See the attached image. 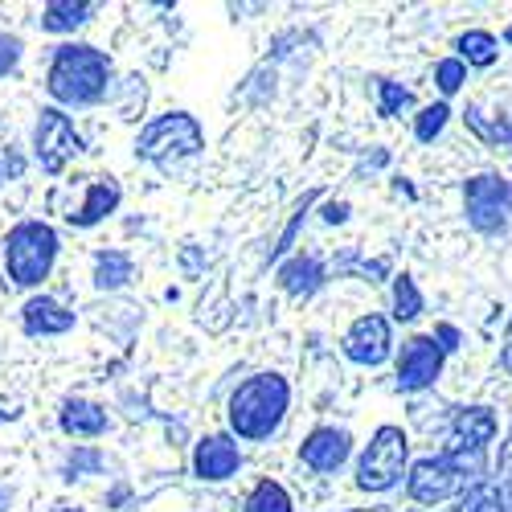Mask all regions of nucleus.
I'll use <instances>...</instances> for the list:
<instances>
[{
  "label": "nucleus",
  "instance_id": "39",
  "mask_svg": "<svg viewBox=\"0 0 512 512\" xmlns=\"http://www.w3.org/2000/svg\"><path fill=\"white\" fill-rule=\"evenodd\" d=\"M353 512H394V508H386V504H381V508H353Z\"/></svg>",
  "mask_w": 512,
  "mask_h": 512
},
{
  "label": "nucleus",
  "instance_id": "11",
  "mask_svg": "<svg viewBox=\"0 0 512 512\" xmlns=\"http://www.w3.org/2000/svg\"><path fill=\"white\" fill-rule=\"evenodd\" d=\"M349 455H353V435L345 426H316V431H308V439L300 443V463L316 476L340 472V467L349 463Z\"/></svg>",
  "mask_w": 512,
  "mask_h": 512
},
{
  "label": "nucleus",
  "instance_id": "27",
  "mask_svg": "<svg viewBox=\"0 0 512 512\" xmlns=\"http://www.w3.org/2000/svg\"><path fill=\"white\" fill-rule=\"evenodd\" d=\"M103 472V455L95 447H74L62 463V480H82V476H99Z\"/></svg>",
  "mask_w": 512,
  "mask_h": 512
},
{
  "label": "nucleus",
  "instance_id": "41",
  "mask_svg": "<svg viewBox=\"0 0 512 512\" xmlns=\"http://www.w3.org/2000/svg\"><path fill=\"white\" fill-rule=\"evenodd\" d=\"M0 185H5V164H0Z\"/></svg>",
  "mask_w": 512,
  "mask_h": 512
},
{
  "label": "nucleus",
  "instance_id": "1",
  "mask_svg": "<svg viewBox=\"0 0 512 512\" xmlns=\"http://www.w3.org/2000/svg\"><path fill=\"white\" fill-rule=\"evenodd\" d=\"M115 66L91 41H62L50 54L46 91L58 107H95L111 91Z\"/></svg>",
  "mask_w": 512,
  "mask_h": 512
},
{
  "label": "nucleus",
  "instance_id": "8",
  "mask_svg": "<svg viewBox=\"0 0 512 512\" xmlns=\"http://www.w3.org/2000/svg\"><path fill=\"white\" fill-rule=\"evenodd\" d=\"M467 488H472V480H467L447 455H426V459L410 463V472H406V496L426 508H439L443 500L463 496Z\"/></svg>",
  "mask_w": 512,
  "mask_h": 512
},
{
  "label": "nucleus",
  "instance_id": "22",
  "mask_svg": "<svg viewBox=\"0 0 512 512\" xmlns=\"http://www.w3.org/2000/svg\"><path fill=\"white\" fill-rule=\"evenodd\" d=\"M455 512H512V496L496 484V480H480L459 496Z\"/></svg>",
  "mask_w": 512,
  "mask_h": 512
},
{
  "label": "nucleus",
  "instance_id": "34",
  "mask_svg": "<svg viewBox=\"0 0 512 512\" xmlns=\"http://www.w3.org/2000/svg\"><path fill=\"white\" fill-rule=\"evenodd\" d=\"M496 467H500V472H512V431H508V439H504V447H500Z\"/></svg>",
  "mask_w": 512,
  "mask_h": 512
},
{
  "label": "nucleus",
  "instance_id": "10",
  "mask_svg": "<svg viewBox=\"0 0 512 512\" xmlns=\"http://www.w3.org/2000/svg\"><path fill=\"white\" fill-rule=\"evenodd\" d=\"M340 353H345L353 365L361 369H377V365H386L390 353H394V328L386 316H377V312H365L349 324L345 340H340Z\"/></svg>",
  "mask_w": 512,
  "mask_h": 512
},
{
  "label": "nucleus",
  "instance_id": "26",
  "mask_svg": "<svg viewBox=\"0 0 512 512\" xmlns=\"http://www.w3.org/2000/svg\"><path fill=\"white\" fill-rule=\"evenodd\" d=\"M451 123V107L439 99V103H426L418 115H414V140L418 144H435L443 136V127Z\"/></svg>",
  "mask_w": 512,
  "mask_h": 512
},
{
  "label": "nucleus",
  "instance_id": "23",
  "mask_svg": "<svg viewBox=\"0 0 512 512\" xmlns=\"http://www.w3.org/2000/svg\"><path fill=\"white\" fill-rule=\"evenodd\" d=\"M242 512H295V500L279 480H259L242 500Z\"/></svg>",
  "mask_w": 512,
  "mask_h": 512
},
{
  "label": "nucleus",
  "instance_id": "20",
  "mask_svg": "<svg viewBox=\"0 0 512 512\" xmlns=\"http://www.w3.org/2000/svg\"><path fill=\"white\" fill-rule=\"evenodd\" d=\"M451 50H455V58H459L463 66L488 70V66H496V58H500V41H496L488 29H467V33L455 37Z\"/></svg>",
  "mask_w": 512,
  "mask_h": 512
},
{
  "label": "nucleus",
  "instance_id": "9",
  "mask_svg": "<svg viewBox=\"0 0 512 512\" xmlns=\"http://www.w3.org/2000/svg\"><path fill=\"white\" fill-rule=\"evenodd\" d=\"M443 365H447V353H443V345L431 332L410 336L402 345V353H398V390L402 394L431 390L435 381L443 377Z\"/></svg>",
  "mask_w": 512,
  "mask_h": 512
},
{
  "label": "nucleus",
  "instance_id": "29",
  "mask_svg": "<svg viewBox=\"0 0 512 512\" xmlns=\"http://www.w3.org/2000/svg\"><path fill=\"white\" fill-rule=\"evenodd\" d=\"M316 197H320V193H304V201H300V205H295V218L287 222L283 238L275 242V250H271V259H279V254H287V250L295 246V234H300V226H304V218H308V209L316 205Z\"/></svg>",
  "mask_w": 512,
  "mask_h": 512
},
{
  "label": "nucleus",
  "instance_id": "33",
  "mask_svg": "<svg viewBox=\"0 0 512 512\" xmlns=\"http://www.w3.org/2000/svg\"><path fill=\"white\" fill-rule=\"evenodd\" d=\"M320 218H324L328 226H345V222H349V201H328Z\"/></svg>",
  "mask_w": 512,
  "mask_h": 512
},
{
  "label": "nucleus",
  "instance_id": "31",
  "mask_svg": "<svg viewBox=\"0 0 512 512\" xmlns=\"http://www.w3.org/2000/svg\"><path fill=\"white\" fill-rule=\"evenodd\" d=\"M21 54H25L21 37H13V33L0 29V78H9V74L21 66Z\"/></svg>",
  "mask_w": 512,
  "mask_h": 512
},
{
  "label": "nucleus",
  "instance_id": "12",
  "mask_svg": "<svg viewBox=\"0 0 512 512\" xmlns=\"http://www.w3.org/2000/svg\"><path fill=\"white\" fill-rule=\"evenodd\" d=\"M242 467V447L234 435H205L193 447V476L201 484H226Z\"/></svg>",
  "mask_w": 512,
  "mask_h": 512
},
{
  "label": "nucleus",
  "instance_id": "5",
  "mask_svg": "<svg viewBox=\"0 0 512 512\" xmlns=\"http://www.w3.org/2000/svg\"><path fill=\"white\" fill-rule=\"evenodd\" d=\"M406 472H410V435L402 431V426H377L373 439L361 451V459H357L353 484L361 492L381 496V492L398 488Z\"/></svg>",
  "mask_w": 512,
  "mask_h": 512
},
{
  "label": "nucleus",
  "instance_id": "4",
  "mask_svg": "<svg viewBox=\"0 0 512 512\" xmlns=\"http://www.w3.org/2000/svg\"><path fill=\"white\" fill-rule=\"evenodd\" d=\"M201 148H205L201 123H197L189 111H168V115L152 119L144 132H140V140H136V160H148V164L160 168V173H168V168L193 160Z\"/></svg>",
  "mask_w": 512,
  "mask_h": 512
},
{
  "label": "nucleus",
  "instance_id": "21",
  "mask_svg": "<svg viewBox=\"0 0 512 512\" xmlns=\"http://www.w3.org/2000/svg\"><path fill=\"white\" fill-rule=\"evenodd\" d=\"M95 291H119L136 279V263L127 250H99L95 254Z\"/></svg>",
  "mask_w": 512,
  "mask_h": 512
},
{
  "label": "nucleus",
  "instance_id": "35",
  "mask_svg": "<svg viewBox=\"0 0 512 512\" xmlns=\"http://www.w3.org/2000/svg\"><path fill=\"white\" fill-rule=\"evenodd\" d=\"M500 369L512 377V340H504V349H500Z\"/></svg>",
  "mask_w": 512,
  "mask_h": 512
},
{
  "label": "nucleus",
  "instance_id": "40",
  "mask_svg": "<svg viewBox=\"0 0 512 512\" xmlns=\"http://www.w3.org/2000/svg\"><path fill=\"white\" fill-rule=\"evenodd\" d=\"M504 41H508V46H512V25H508V29H504Z\"/></svg>",
  "mask_w": 512,
  "mask_h": 512
},
{
  "label": "nucleus",
  "instance_id": "3",
  "mask_svg": "<svg viewBox=\"0 0 512 512\" xmlns=\"http://www.w3.org/2000/svg\"><path fill=\"white\" fill-rule=\"evenodd\" d=\"M58 230L46 222H17L5 238V275L13 287H41L58 263Z\"/></svg>",
  "mask_w": 512,
  "mask_h": 512
},
{
  "label": "nucleus",
  "instance_id": "6",
  "mask_svg": "<svg viewBox=\"0 0 512 512\" xmlns=\"http://www.w3.org/2000/svg\"><path fill=\"white\" fill-rule=\"evenodd\" d=\"M463 218L476 234L496 238L512 226V181L500 173H476L463 181Z\"/></svg>",
  "mask_w": 512,
  "mask_h": 512
},
{
  "label": "nucleus",
  "instance_id": "7",
  "mask_svg": "<svg viewBox=\"0 0 512 512\" xmlns=\"http://www.w3.org/2000/svg\"><path fill=\"white\" fill-rule=\"evenodd\" d=\"M82 152V136L74 119L62 107H41L37 111V127H33V156L41 164V173L62 177L66 164Z\"/></svg>",
  "mask_w": 512,
  "mask_h": 512
},
{
  "label": "nucleus",
  "instance_id": "28",
  "mask_svg": "<svg viewBox=\"0 0 512 512\" xmlns=\"http://www.w3.org/2000/svg\"><path fill=\"white\" fill-rule=\"evenodd\" d=\"M463 82H467V66H463L455 54L443 58V62H435V87H439L443 95H459Z\"/></svg>",
  "mask_w": 512,
  "mask_h": 512
},
{
  "label": "nucleus",
  "instance_id": "16",
  "mask_svg": "<svg viewBox=\"0 0 512 512\" xmlns=\"http://www.w3.org/2000/svg\"><path fill=\"white\" fill-rule=\"evenodd\" d=\"M328 283V267L316 254H291V259L279 267V287L291 295V300H312V295Z\"/></svg>",
  "mask_w": 512,
  "mask_h": 512
},
{
  "label": "nucleus",
  "instance_id": "36",
  "mask_svg": "<svg viewBox=\"0 0 512 512\" xmlns=\"http://www.w3.org/2000/svg\"><path fill=\"white\" fill-rule=\"evenodd\" d=\"M13 418H21V410L9 406V402H0V422H13Z\"/></svg>",
  "mask_w": 512,
  "mask_h": 512
},
{
  "label": "nucleus",
  "instance_id": "38",
  "mask_svg": "<svg viewBox=\"0 0 512 512\" xmlns=\"http://www.w3.org/2000/svg\"><path fill=\"white\" fill-rule=\"evenodd\" d=\"M50 512H82V508H74V504H54Z\"/></svg>",
  "mask_w": 512,
  "mask_h": 512
},
{
  "label": "nucleus",
  "instance_id": "25",
  "mask_svg": "<svg viewBox=\"0 0 512 512\" xmlns=\"http://www.w3.org/2000/svg\"><path fill=\"white\" fill-rule=\"evenodd\" d=\"M410 107H414L410 87H402V82H394V78H377V115L381 119H398Z\"/></svg>",
  "mask_w": 512,
  "mask_h": 512
},
{
  "label": "nucleus",
  "instance_id": "42",
  "mask_svg": "<svg viewBox=\"0 0 512 512\" xmlns=\"http://www.w3.org/2000/svg\"><path fill=\"white\" fill-rule=\"evenodd\" d=\"M508 340H512V320H508Z\"/></svg>",
  "mask_w": 512,
  "mask_h": 512
},
{
  "label": "nucleus",
  "instance_id": "2",
  "mask_svg": "<svg viewBox=\"0 0 512 512\" xmlns=\"http://www.w3.org/2000/svg\"><path fill=\"white\" fill-rule=\"evenodd\" d=\"M287 410H291L287 377L275 373V369L254 373V377H246L242 386L230 394V410H226L230 435L242 439V443H263V439H271L283 426Z\"/></svg>",
  "mask_w": 512,
  "mask_h": 512
},
{
  "label": "nucleus",
  "instance_id": "30",
  "mask_svg": "<svg viewBox=\"0 0 512 512\" xmlns=\"http://www.w3.org/2000/svg\"><path fill=\"white\" fill-rule=\"evenodd\" d=\"M340 267H349V271H357L365 283H381V279H390V263L386 259H361V254H349Z\"/></svg>",
  "mask_w": 512,
  "mask_h": 512
},
{
  "label": "nucleus",
  "instance_id": "32",
  "mask_svg": "<svg viewBox=\"0 0 512 512\" xmlns=\"http://www.w3.org/2000/svg\"><path fill=\"white\" fill-rule=\"evenodd\" d=\"M431 336H435L439 345H443V353H455V349H459V340H463L455 324H435V332H431Z\"/></svg>",
  "mask_w": 512,
  "mask_h": 512
},
{
  "label": "nucleus",
  "instance_id": "37",
  "mask_svg": "<svg viewBox=\"0 0 512 512\" xmlns=\"http://www.w3.org/2000/svg\"><path fill=\"white\" fill-rule=\"evenodd\" d=\"M9 504H13V488L0 484V512H9Z\"/></svg>",
  "mask_w": 512,
  "mask_h": 512
},
{
  "label": "nucleus",
  "instance_id": "24",
  "mask_svg": "<svg viewBox=\"0 0 512 512\" xmlns=\"http://www.w3.org/2000/svg\"><path fill=\"white\" fill-rule=\"evenodd\" d=\"M394 320L398 324H414L418 316H422V308H426V300H422V291H418V283H414V275H394Z\"/></svg>",
  "mask_w": 512,
  "mask_h": 512
},
{
  "label": "nucleus",
  "instance_id": "17",
  "mask_svg": "<svg viewBox=\"0 0 512 512\" xmlns=\"http://www.w3.org/2000/svg\"><path fill=\"white\" fill-rule=\"evenodd\" d=\"M500 422L492 414V406H459L455 418H451V443H463V447H476V451H488V443L496 439Z\"/></svg>",
  "mask_w": 512,
  "mask_h": 512
},
{
  "label": "nucleus",
  "instance_id": "19",
  "mask_svg": "<svg viewBox=\"0 0 512 512\" xmlns=\"http://www.w3.org/2000/svg\"><path fill=\"white\" fill-rule=\"evenodd\" d=\"M91 17H95V5H87V0H50V5L41 9L37 25H41V33H74Z\"/></svg>",
  "mask_w": 512,
  "mask_h": 512
},
{
  "label": "nucleus",
  "instance_id": "14",
  "mask_svg": "<svg viewBox=\"0 0 512 512\" xmlns=\"http://www.w3.org/2000/svg\"><path fill=\"white\" fill-rule=\"evenodd\" d=\"M21 328L25 336H66L74 328V312L54 295H29L21 308Z\"/></svg>",
  "mask_w": 512,
  "mask_h": 512
},
{
  "label": "nucleus",
  "instance_id": "13",
  "mask_svg": "<svg viewBox=\"0 0 512 512\" xmlns=\"http://www.w3.org/2000/svg\"><path fill=\"white\" fill-rule=\"evenodd\" d=\"M119 201H123V189H119L115 177H91L87 189H82V201L66 213V222L74 230H91V226L111 218V213L119 209Z\"/></svg>",
  "mask_w": 512,
  "mask_h": 512
},
{
  "label": "nucleus",
  "instance_id": "15",
  "mask_svg": "<svg viewBox=\"0 0 512 512\" xmlns=\"http://www.w3.org/2000/svg\"><path fill=\"white\" fill-rule=\"evenodd\" d=\"M58 426H62V435H70V439H103L111 431V414L99 402L66 398L58 406Z\"/></svg>",
  "mask_w": 512,
  "mask_h": 512
},
{
  "label": "nucleus",
  "instance_id": "18",
  "mask_svg": "<svg viewBox=\"0 0 512 512\" xmlns=\"http://www.w3.org/2000/svg\"><path fill=\"white\" fill-rule=\"evenodd\" d=\"M463 123H467V132H472L476 140L492 144V148H508L512 144V115L504 111H488V103H467L463 111Z\"/></svg>",
  "mask_w": 512,
  "mask_h": 512
}]
</instances>
